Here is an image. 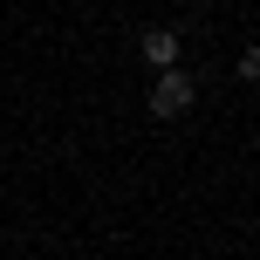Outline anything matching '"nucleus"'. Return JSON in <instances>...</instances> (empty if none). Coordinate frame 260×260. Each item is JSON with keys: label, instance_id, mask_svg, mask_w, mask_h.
Segmentation results:
<instances>
[{"label": "nucleus", "instance_id": "1", "mask_svg": "<svg viewBox=\"0 0 260 260\" xmlns=\"http://www.w3.org/2000/svg\"><path fill=\"white\" fill-rule=\"evenodd\" d=\"M192 76H178V69H157V82H151V117H185L192 110Z\"/></svg>", "mask_w": 260, "mask_h": 260}, {"label": "nucleus", "instance_id": "2", "mask_svg": "<svg viewBox=\"0 0 260 260\" xmlns=\"http://www.w3.org/2000/svg\"><path fill=\"white\" fill-rule=\"evenodd\" d=\"M178 48L185 41L171 35V27H151V35H144V62H157V69H178Z\"/></svg>", "mask_w": 260, "mask_h": 260}]
</instances>
